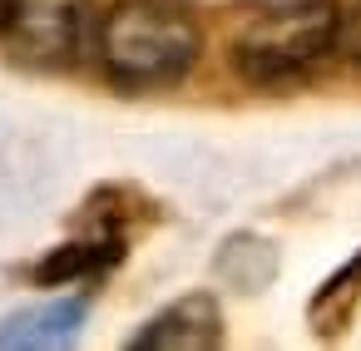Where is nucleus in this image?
<instances>
[{"label": "nucleus", "mask_w": 361, "mask_h": 351, "mask_svg": "<svg viewBox=\"0 0 361 351\" xmlns=\"http://www.w3.org/2000/svg\"><path fill=\"white\" fill-rule=\"evenodd\" d=\"M94 55L119 90L149 94V90H173L178 80H188V70L203 55V35L183 6L119 0V6L99 11Z\"/></svg>", "instance_id": "1"}, {"label": "nucleus", "mask_w": 361, "mask_h": 351, "mask_svg": "<svg viewBox=\"0 0 361 351\" xmlns=\"http://www.w3.org/2000/svg\"><path fill=\"white\" fill-rule=\"evenodd\" d=\"M341 25L346 11H336L331 0H287L247 20V30L233 45V65L257 90L297 85L312 70H322L331 50H341Z\"/></svg>", "instance_id": "2"}, {"label": "nucleus", "mask_w": 361, "mask_h": 351, "mask_svg": "<svg viewBox=\"0 0 361 351\" xmlns=\"http://www.w3.org/2000/svg\"><path fill=\"white\" fill-rule=\"evenodd\" d=\"M94 25H99L94 0H20L11 30L0 40L25 65L65 70L85 60V50L94 45Z\"/></svg>", "instance_id": "3"}, {"label": "nucleus", "mask_w": 361, "mask_h": 351, "mask_svg": "<svg viewBox=\"0 0 361 351\" xmlns=\"http://www.w3.org/2000/svg\"><path fill=\"white\" fill-rule=\"evenodd\" d=\"M223 341V312L208 292H188L169 302L129 346L134 351H213Z\"/></svg>", "instance_id": "4"}, {"label": "nucleus", "mask_w": 361, "mask_h": 351, "mask_svg": "<svg viewBox=\"0 0 361 351\" xmlns=\"http://www.w3.org/2000/svg\"><path fill=\"white\" fill-rule=\"evenodd\" d=\"M361 312V252L346 257L307 302V326L322 336V341H336Z\"/></svg>", "instance_id": "5"}, {"label": "nucleus", "mask_w": 361, "mask_h": 351, "mask_svg": "<svg viewBox=\"0 0 361 351\" xmlns=\"http://www.w3.org/2000/svg\"><path fill=\"white\" fill-rule=\"evenodd\" d=\"M124 262V233H109L99 228L94 238H80V242H65L55 247L45 262H40V282H85V277H104L109 267Z\"/></svg>", "instance_id": "6"}, {"label": "nucleus", "mask_w": 361, "mask_h": 351, "mask_svg": "<svg viewBox=\"0 0 361 351\" xmlns=\"http://www.w3.org/2000/svg\"><path fill=\"white\" fill-rule=\"evenodd\" d=\"M85 321V302H55L40 312H20L0 326V346H65Z\"/></svg>", "instance_id": "7"}, {"label": "nucleus", "mask_w": 361, "mask_h": 351, "mask_svg": "<svg viewBox=\"0 0 361 351\" xmlns=\"http://www.w3.org/2000/svg\"><path fill=\"white\" fill-rule=\"evenodd\" d=\"M341 50H346V55L361 65V0L346 11V25H341Z\"/></svg>", "instance_id": "8"}, {"label": "nucleus", "mask_w": 361, "mask_h": 351, "mask_svg": "<svg viewBox=\"0 0 361 351\" xmlns=\"http://www.w3.org/2000/svg\"><path fill=\"white\" fill-rule=\"evenodd\" d=\"M16 6H20V0H0V35L11 30V20H16Z\"/></svg>", "instance_id": "9"}]
</instances>
